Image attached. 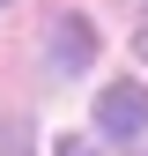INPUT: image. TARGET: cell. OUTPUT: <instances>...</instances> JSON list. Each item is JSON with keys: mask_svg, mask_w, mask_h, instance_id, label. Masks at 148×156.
Instances as JSON below:
<instances>
[{"mask_svg": "<svg viewBox=\"0 0 148 156\" xmlns=\"http://www.w3.org/2000/svg\"><path fill=\"white\" fill-rule=\"evenodd\" d=\"M96 134H111V141H141V134H148V89H141V82L96 89Z\"/></svg>", "mask_w": 148, "mask_h": 156, "instance_id": "cell-1", "label": "cell"}, {"mask_svg": "<svg viewBox=\"0 0 148 156\" xmlns=\"http://www.w3.org/2000/svg\"><path fill=\"white\" fill-rule=\"evenodd\" d=\"M22 141H30V126H22V119H8V126H0V156H30Z\"/></svg>", "mask_w": 148, "mask_h": 156, "instance_id": "cell-3", "label": "cell"}, {"mask_svg": "<svg viewBox=\"0 0 148 156\" xmlns=\"http://www.w3.org/2000/svg\"><path fill=\"white\" fill-rule=\"evenodd\" d=\"M89 60H96V37H89V15H59V23H52V67L82 74Z\"/></svg>", "mask_w": 148, "mask_h": 156, "instance_id": "cell-2", "label": "cell"}, {"mask_svg": "<svg viewBox=\"0 0 148 156\" xmlns=\"http://www.w3.org/2000/svg\"><path fill=\"white\" fill-rule=\"evenodd\" d=\"M52 156H96V149H89V141H74V134H67V141H52Z\"/></svg>", "mask_w": 148, "mask_h": 156, "instance_id": "cell-4", "label": "cell"}, {"mask_svg": "<svg viewBox=\"0 0 148 156\" xmlns=\"http://www.w3.org/2000/svg\"><path fill=\"white\" fill-rule=\"evenodd\" d=\"M141 52H148V15H141Z\"/></svg>", "mask_w": 148, "mask_h": 156, "instance_id": "cell-5", "label": "cell"}]
</instances>
